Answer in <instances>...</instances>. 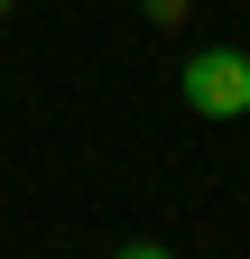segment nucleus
<instances>
[{"mask_svg":"<svg viewBox=\"0 0 250 259\" xmlns=\"http://www.w3.org/2000/svg\"><path fill=\"white\" fill-rule=\"evenodd\" d=\"M185 102L204 120H250V47H195L185 56Z\"/></svg>","mask_w":250,"mask_h":259,"instance_id":"1","label":"nucleus"},{"mask_svg":"<svg viewBox=\"0 0 250 259\" xmlns=\"http://www.w3.org/2000/svg\"><path fill=\"white\" fill-rule=\"evenodd\" d=\"M111 259H176L167 241H130V250H111Z\"/></svg>","mask_w":250,"mask_h":259,"instance_id":"2","label":"nucleus"}]
</instances>
